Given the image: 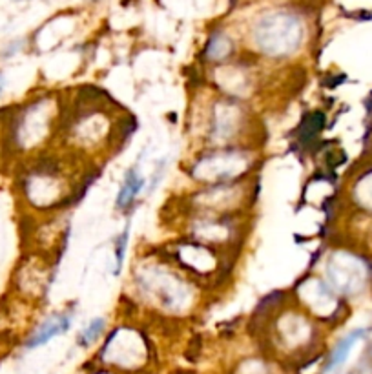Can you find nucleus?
<instances>
[{"instance_id":"nucleus-1","label":"nucleus","mask_w":372,"mask_h":374,"mask_svg":"<svg viewBox=\"0 0 372 374\" xmlns=\"http://www.w3.org/2000/svg\"><path fill=\"white\" fill-rule=\"evenodd\" d=\"M254 41L263 53L272 57L288 55L303 41V24L291 13L265 15L254 27Z\"/></svg>"},{"instance_id":"nucleus-2","label":"nucleus","mask_w":372,"mask_h":374,"mask_svg":"<svg viewBox=\"0 0 372 374\" xmlns=\"http://www.w3.org/2000/svg\"><path fill=\"white\" fill-rule=\"evenodd\" d=\"M72 327V316L69 314H55L51 318H48L44 323H41V327L36 328L32 336L27 338L26 349H36V347L46 345L48 342H51L53 338L60 336L66 330H69Z\"/></svg>"},{"instance_id":"nucleus-3","label":"nucleus","mask_w":372,"mask_h":374,"mask_svg":"<svg viewBox=\"0 0 372 374\" xmlns=\"http://www.w3.org/2000/svg\"><path fill=\"white\" fill-rule=\"evenodd\" d=\"M145 188V179L139 175L137 168H130L124 175L121 188L117 194V208L124 210L128 206H132L133 201L137 199V196L141 194V190Z\"/></svg>"},{"instance_id":"nucleus-4","label":"nucleus","mask_w":372,"mask_h":374,"mask_svg":"<svg viewBox=\"0 0 372 374\" xmlns=\"http://www.w3.org/2000/svg\"><path fill=\"white\" fill-rule=\"evenodd\" d=\"M364 336H365L364 328H356V330H352V333L347 334V336L343 338V340H341V342L338 343L336 347H334V349H332L331 358H328L325 370H327V373H331V370L338 369V367H340V365L343 363L347 358H349L350 351H352V347H354L356 343H358Z\"/></svg>"},{"instance_id":"nucleus-5","label":"nucleus","mask_w":372,"mask_h":374,"mask_svg":"<svg viewBox=\"0 0 372 374\" xmlns=\"http://www.w3.org/2000/svg\"><path fill=\"white\" fill-rule=\"evenodd\" d=\"M232 51V41L222 33H215L210 39L208 46H206V55L210 60H222L227 59V55Z\"/></svg>"},{"instance_id":"nucleus-6","label":"nucleus","mask_w":372,"mask_h":374,"mask_svg":"<svg viewBox=\"0 0 372 374\" xmlns=\"http://www.w3.org/2000/svg\"><path fill=\"white\" fill-rule=\"evenodd\" d=\"M106 328V319L105 318H95L91 319L86 327L82 328L81 334L77 338V343L81 347H90L91 343H95L100 338V334L105 333Z\"/></svg>"},{"instance_id":"nucleus-7","label":"nucleus","mask_w":372,"mask_h":374,"mask_svg":"<svg viewBox=\"0 0 372 374\" xmlns=\"http://www.w3.org/2000/svg\"><path fill=\"white\" fill-rule=\"evenodd\" d=\"M128 237H130V223L126 225V228L123 230V234L117 237L115 241V258H117V272L123 269L124 263V255H126L128 251Z\"/></svg>"},{"instance_id":"nucleus-8","label":"nucleus","mask_w":372,"mask_h":374,"mask_svg":"<svg viewBox=\"0 0 372 374\" xmlns=\"http://www.w3.org/2000/svg\"><path fill=\"white\" fill-rule=\"evenodd\" d=\"M2 91H4V79L0 75V95H2Z\"/></svg>"}]
</instances>
